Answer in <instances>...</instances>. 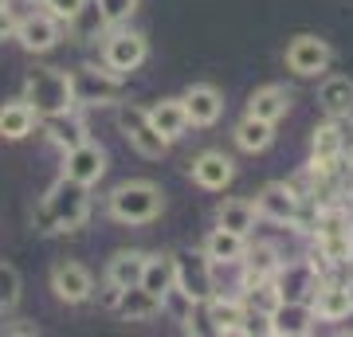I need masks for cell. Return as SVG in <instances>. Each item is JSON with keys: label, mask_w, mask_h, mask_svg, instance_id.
Returning <instances> with one entry per match:
<instances>
[{"label": "cell", "mask_w": 353, "mask_h": 337, "mask_svg": "<svg viewBox=\"0 0 353 337\" xmlns=\"http://www.w3.org/2000/svg\"><path fill=\"white\" fill-rule=\"evenodd\" d=\"M39 4H43V0H39Z\"/></svg>", "instance_id": "obj_42"}, {"label": "cell", "mask_w": 353, "mask_h": 337, "mask_svg": "<svg viewBox=\"0 0 353 337\" xmlns=\"http://www.w3.org/2000/svg\"><path fill=\"white\" fill-rule=\"evenodd\" d=\"M240 263H243V275H240L243 290L255 287V283H263V278H275L279 267H283V259H279V251L271 247V243H252V247H243Z\"/></svg>", "instance_id": "obj_19"}, {"label": "cell", "mask_w": 353, "mask_h": 337, "mask_svg": "<svg viewBox=\"0 0 353 337\" xmlns=\"http://www.w3.org/2000/svg\"><path fill=\"white\" fill-rule=\"evenodd\" d=\"M173 287L181 294H189L196 306L208 302L216 294V275H212V259L204 251H176L173 255Z\"/></svg>", "instance_id": "obj_5"}, {"label": "cell", "mask_w": 353, "mask_h": 337, "mask_svg": "<svg viewBox=\"0 0 353 337\" xmlns=\"http://www.w3.org/2000/svg\"><path fill=\"white\" fill-rule=\"evenodd\" d=\"M208 310V322H212V334H240L243 318H248V306L240 298H224V294H212L208 302H201Z\"/></svg>", "instance_id": "obj_22"}, {"label": "cell", "mask_w": 353, "mask_h": 337, "mask_svg": "<svg viewBox=\"0 0 353 337\" xmlns=\"http://www.w3.org/2000/svg\"><path fill=\"white\" fill-rule=\"evenodd\" d=\"M39 125V118H36V110L28 106L24 99H16V102H4L0 106V138L4 141H20V138H28L32 130Z\"/></svg>", "instance_id": "obj_25"}, {"label": "cell", "mask_w": 353, "mask_h": 337, "mask_svg": "<svg viewBox=\"0 0 353 337\" xmlns=\"http://www.w3.org/2000/svg\"><path fill=\"white\" fill-rule=\"evenodd\" d=\"M145 59H150V43H145L141 32L122 28V32H114V36L102 43V67L114 71V75H122V79H126L130 71H138Z\"/></svg>", "instance_id": "obj_8"}, {"label": "cell", "mask_w": 353, "mask_h": 337, "mask_svg": "<svg viewBox=\"0 0 353 337\" xmlns=\"http://www.w3.org/2000/svg\"><path fill=\"white\" fill-rule=\"evenodd\" d=\"M71 94L75 106H106V102L122 99V75H114L106 67H79L71 71Z\"/></svg>", "instance_id": "obj_7"}, {"label": "cell", "mask_w": 353, "mask_h": 337, "mask_svg": "<svg viewBox=\"0 0 353 337\" xmlns=\"http://www.w3.org/2000/svg\"><path fill=\"white\" fill-rule=\"evenodd\" d=\"M271 141H275V122H263V118H252L248 114L236 125V145L243 153H263V150H271Z\"/></svg>", "instance_id": "obj_29"}, {"label": "cell", "mask_w": 353, "mask_h": 337, "mask_svg": "<svg viewBox=\"0 0 353 337\" xmlns=\"http://www.w3.org/2000/svg\"><path fill=\"white\" fill-rule=\"evenodd\" d=\"M39 125H43L48 141H51V145H59V150H71V145H79V141H87V125L75 118V110L39 118Z\"/></svg>", "instance_id": "obj_26"}, {"label": "cell", "mask_w": 353, "mask_h": 337, "mask_svg": "<svg viewBox=\"0 0 353 337\" xmlns=\"http://www.w3.org/2000/svg\"><path fill=\"white\" fill-rule=\"evenodd\" d=\"M150 122L153 130L161 134L169 145H173L176 138H185V130H189V118H185V106H181V99H161L150 106Z\"/></svg>", "instance_id": "obj_23"}, {"label": "cell", "mask_w": 353, "mask_h": 337, "mask_svg": "<svg viewBox=\"0 0 353 337\" xmlns=\"http://www.w3.org/2000/svg\"><path fill=\"white\" fill-rule=\"evenodd\" d=\"M141 267H145V251H114V259L106 263V283L114 287H134L141 278Z\"/></svg>", "instance_id": "obj_30"}, {"label": "cell", "mask_w": 353, "mask_h": 337, "mask_svg": "<svg viewBox=\"0 0 353 337\" xmlns=\"http://www.w3.org/2000/svg\"><path fill=\"white\" fill-rule=\"evenodd\" d=\"M114 122H118V130H122V138H126L130 145L141 153V157L157 161V157H165V153H169V141H165L157 130H153L150 110H145V106H134V102H118V114H114Z\"/></svg>", "instance_id": "obj_4"}, {"label": "cell", "mask_w": 353, "mask_h": 337, "mask_svg": "<svg viewBox=\"0 0 353 337\" xmlns=\"http://www.w3.org/2000/svg\"><path fill=\"white\" fill-rule=\"evenodd\" d=\"M306 302H310V310H314V322H345L353 314L350 287H341V283H318L314 294Z\"/></svg>", "instance_id": "obj_16"}, {"label": "cell", "mask_w": 353, "mask_h": 337, "mask_svg": "<svg viewBox=\"0 0 353 337\" xmlns=\"http://www.w3.org/2000/svg\"><path fill=\"white\" fill-rule=\"evenodd\" d=\"M67 28H71L79 39H90V36H99L102 28H106V20H102L99 4H90V0H87V4H83V8L71 16V20H67Z\"/></svg>", "instance_id": "obj_34"}, {"label": "cell", "mask_w": 353, "mask_h": 337, "mask_svg": "<svg viewBox=\"0 0 353 337\" xmlns=\"http://www.w3.org/2000/svg\"><path fill=\"white\" fill-rule=\"evenodd\" d=\"M118 294H122V287H114V283H106V287H102V306H106V310H114V302H118Z\"/></svg>", "instance_id": "obj_39"}, {"label": "cell", "mask_w": 353, "mask_h": 337, "mask_svg": "<svg viewBox=\"0 0 353 337\" xmlns=\"http://www.w3.org/2000/svg\"><path fill=\"white\" fill-rule=\"evenodd\" d=\"M16 24H20V16H16L8 4H4V8H0V43L16 36Z\"/></svg>", "instance_id": "obj_38"}, {"label": "cell", "mask_w": 353, "mask_h": 337, "mask_svg": "<svg viewBox=\"0 0 353 337\" xmlns=\"http://www.w3.org/2000/svg\"><path fill=\"white\" fill-rule=\"evenodd\" d=\"M83 4H87V0H43V12H51L59 24H67V20H71Z\"/></svg>", "instance_id": "obj_37"}, {"label": "cell", "mask_w": 353, "mask_h": 337, "mask_svg": "<svg viewBox=\"0 0 353 337\" xmlns=\"http://www.w3.org/2000/svg\"><path fill=\"white\" fill-rule=\"evenodd\" d=\"M4 4H8V0H0V8H4Z\"/></svg>", "instance_id": "obj_41"}, {"label": "cell", "mask_w": 353, "mask_h": 337, "mask_svg": "<svg viewBox=\"0 0 353 337\" xmlns=\"http://www.w3.org/2000/svg\"><path fill=\"white\" fill-rule=\"evenodd\" d=\"M279 302H283V294H279L275 278H263V283H255V287H248V310L252 314H263V318H271V310H275Z\"/></svg>", "instance_id": "obj_33"}, {"label": "cell", "mask_w": 353, "mask_h": 337, "mask_svg": "<svg viewBox=\"0 0 353 337\" xmlns=\"http://www.w3.org/2000/svg\"><path fill=\"white\" fill-rule=\"evenodd\" d=\"M39 204L51 212V220L59 224V232H79V227L87 224V216H90L87 185H79V181H71V176H59Z\"/></svg>", "instance_id": "obj_3"}, {"label": "cell", "mask_w": 353, "mask_h": 337, "mask_svg": "<svg viewBox=\"0 0 353 337\" xmlns=\"http://www.w3.org/2000/svg\"><path fill=\"white\" fill-rule=\"evenodd\" d=\"M243 247H248V236H236V232H224V227H212L208 239H204V255H208L212 263H220V267L240 263Z\"/></svg>", "instance_id": "obj_28"}, {"label": "cell", "mask_w": 353, "mask_h": 337, "mask_svg": "<svg viewBox=\"0 0 353 337\" xmlns=\"http://www.w3.org/2000/svg\"><path fill=\"white\" fill-rule=\"evenodd\" d=\"M318 102L326 118H353V79L350 75H326L322 87H318Z\"/></svg>", "instance_id": "obj_20"}, {"label": "cell", "mask_w": 353, "mask_h": 337, "mask_svg": "<svg viewBox=\"0 0 353 337\" xmlns=\"http://www.w3.org/2000/svg\"><path fill=\"white\" fill-rule=\"evenodd\" d=\"M181 106H185L189 125L208 130V125H216L220 122V114H224V94H220L212 83H192V87L181 94Z\"/></svg>", "instance_id": "obj_13"}, {"label": "cell", "mask_w": 353, "mask_h": 337, "mask_svg": "<svg viewBox=\"0 0 353 337\" xmlns=\"http://www.w3.org/2000/svg\"><path fill=\"white\" fill-rule=\"evenodd\" d=\"M290 110V90L279 87V83H271V87H259L248 99V114L252 118H263V122H279V118H287Z\"/></svg>", "instance_id": "obj_24"}, {"label": "cell", "mask_w": 353, "mask_h": 337, "mask_svg": "<svg viewBox=\"0 0 353 337\" xmlns=\"http://www.w3.org/2000/svg\"><path fill=\"white\" fill-rule=\"evenodd\" d=\"M322 283V275H318L310 263H283L275 275V287L279 294H283V302H306L310 294H314V287Z\"/></svg>", "instance_id": "obj_18"}, {"label": "cell", "mask_w": 353, "mask_h": 337, "mask_svg": "<svg viewBox=\"0 0 353 337\" xmlns=\"http://www.w3.org/2000/svg\"><path fill=\"white\" fill-rule=\"evenodd\" d=\"M350 298H353V283H350Z\"/></svg>", "instance_id": "obj_40"}, {"label": "cell", "mask_w": 353, "mask_h": 337, "mask_svg": "<svg viewBox=\"0 0 353 337\" xmlns=\"http://www.w3.org/2000/svg\"><path fill=\"white\" fill-rule=\"evenodd\" d=\"M24 102L36 110V118L75 110V94H71V75L59 67H36L24 79Z\"/></svg>", "instance_id": "obj_2"}, {"label": "cell", "mask_w": 353, "mask_h": 337, "mask_svg": "<svg viewBox=\"0 0 353 337\" xmlns=\"http://www.w3.org/2000/svg\"><path fill=\"white\" fill-rule=\"evenodd\" d=\"M334 63V48L322 36H294L287 43V67L299 79H318L330 71Z\"/></svg>", "instance_id": "obj_9"}, {"label": "cell", "mask_w": 353, "mask_h": 337, "mask_svg": "<svg viewBox=\"0 0 353 337\" xmlns=\"http://www.w3.org/2000/svg\"><path fill=\"white\" fill-rule=\"evenodd\" d=\"M192 181L201 188H208V192H224L232 181H236V161L228 157L224 150H204L196 161H192Z\"/></svg>", "instance_id": "obj_15"}, {"label": "cell", "mask_w": 353, "mask_h": 337, "mask_svg": "<svg viewBox=\"0 0 353 337\" xmlns=\"http://www.w3.org/2000/svg\"><path fill=\"white\" fill-rule=\"evenodd\" d=\"M252 204H255V216H263V220H271V224H294L303 196L294 192V185L271 181V185L259 188V196H255Z\"/></svg>", "instance_id": "obj_11"}, {"label": "cell", "mask_w": 353, "mask_h": 337, "mask_svg": "<svg viewBox=\"0 0 353 337\" xmlns=\"http://www.w3.org/2000/svg\"><path fill=\"white\" fill-rule=\"evenodd\" d=\"M165 208V192L153 181H126L106 196V212L118 224H153Z\"/></svg>", "instance_id": "obj_1"}, {"label": "cell", "mask_w": 353, "mask_h": 337, "mask_svg": "<svg viewBox=\"0 0 353 337\" xmlns=\"http://www.w3.org/2000/svg\"><path fill=\"white\" fill-rule=\"evenodd\" d=\"M138 287H145L150 294H157L161 298L165 290L173 287V255H145V267H141V278H138Z\"/></svg>", "instance_id": "obj_31"}, {"label": "cell", "mask_w": 353, "mask_h": 337, "mask_svg": "<svg viewBox=\"0 0 353 337\" xmlns=\"http://www.w3.org/2000/svg\"><path fill=\"white\" fill-rule=\"evenodd\" d=\"M94 4H99V12H102V20H106V24H126L130 16L138 12V4L141 0H94Z\"/></svg>", "instance_id": "obj_36"}, {"label": "cell", "mask_w": 353, "mask_h": 337, "mask_svg": "<svg viewBox=\"0 0 353 337\" xmlns=\"http://www.w3.org/2000/svg\"><path fill=\"white\" fill-rule=\"evenodd\" d=\"M51 290H55V298L67 302V306H79V302H87L90 294H94V278H90V271L83 267V263H55L51 267Z\"/></svg>", "instance_id": "obj_12"}, {"label": "cell", "mask_w": 353, "mask_h": 337, "mask_svg": "<svg viewBox=\"0 0 353 337\" xmlns=\"http://www.w3.org/2000/svg\"><path fill=\"white\" fill-rule=\"evenodd\" d=\"M59 28H63V24H59L51 12H32V16H20L12 39H20V48H24V51L43 55V51H51L55 43H59Z\"/></svg>", "instance_id": "obj_14"}, {"label": "cell", "mask_w": 353, "mask_h": 337, "mask_svg": "<svg viewBox=\"0 0 353 337\" xmlns=\"http://www.w3.org/2000/svg\"><path fill=\"white\" fill-rule=\"evenodd\" d=\"M267 325L275 337H306L314 329V310H310V302H279Z\"/></svg>", "instance_id": "obj_17"}, {"label": "cell", "mask_w": 353, "mask_h": 337, "mask_svg": "<svg viewBox=\"0 0 353 337\" xmlns=\"http://www.w3.org/2000/svg\"><path fill=\"white\" fill-rule=\"evenodd\" d=\"M20 302V271L12 263H0V314H8Z\"/></svg>", "instance_id": "obj_35"}, {"label": "cell", "mask_w": 353, "mask_h": 337, "mask_svg": "<svg viewBox=\"0 0 353 337\" xmlns=\"http://www.w3.org/2000/svg\"><path fill=\"white\" fill-rule=\"evenodd\" d=\"M310 145H314V161L318 165H334L341 157V118H330V122H322L314 130V138H310Z\"/></svg>", "instance_id": "obj_32"}, {"label": "cell", "mask_w": 353, "mask_h": 337, "mask_svg": "<svg viewBox=\"0 0 353 337\" xmlns=\"http://www.w3.org/2000/svg\"><path fill=\"white\" fill-rule=\"evenodd\" d=\"M314 243H318V255L326 263H345L353 259V227H350V216L341 208H326L318 212L314 220Z\"/></svg>", "instance_id": "obj_6"}, {"label": "cell", "mask_w": 353, "mask_h": 337, "mask_svg": "<svg viewBox=\"0 0 353 337\" xmlns=\"http://www.w3.org/2000/svg\"><path fill=\"white\" fill-rule=\"evenodd\" d=\"M114 314L126 318V322H150V318L161 314V298L134 283V287H122V294H118V302H114Z\"/></svg>", "instance_id": "obj_21"}, {"label": "cell", "mask_w": 353, "mask_h": 337, "mask_svg": "<svg viewBox=\"0 0 353 337\" xmlns=\"http://www.w3.org/2000/svg\"><path fill=\"white\" fill-rule=\"evenodd\" d=\"M255 204L252 200H243V196H232L220 204V212H216V227H224V232H236V236H248L255 227Z\"/></svg>", "instance_id": "obj_27"}, {"label": "cell", "mask_w": 353, "mask_h": 337, "mask_svg": "<svg viewBox=\"0 0 353 337\" xmlns=\"http://www.w3.org/2000/svg\"><path fill=\"white\" fill-rule=\"evenodd\" d=\"M63 176L79 181V185H99L102 176H106V150L94 145V141H79L71 150H63Z\"/></svg>", "instance_id": "obj_10"}]
</instances>
